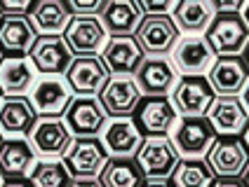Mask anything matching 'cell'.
<instances>
[{"label": "cell", "instance_id": "42", "mask_svg": "<svg viewBox=\"0 0 249 187\" xmlns=\"http://www.w3.org/2000/svg\"><path fill=\"white\" fill-rule=\"evenodd\" d=\"M242 96H245V103H242V106L247 108V112H249V80H247V84H245V89H242Z\"/></svg>", "mask_w": 249, "mask_h": 187}, {"label": "cell", "instance_id": "10", "mask_svg": "<svg viewBox=\"0 0 249 187\" xmlns=\"http://www.w3.org/2000/svg\"><path fill=\"white\" fill-rule=\"evenodd\" d=\"M71 101H73V92L66 80L59 75H42L33 84V92L28 98L38 117H61Z\"/></svg>", "mask_w": 249, "mask_h": 187}, {"label": "cell", "instance_id": "43", "mask_svg": "<svg viewBox=\"0 0 249 187\" xmlns=\"http://www.w3.org/2000/svg\"><path fill=\"white\" fill-rule=\"evenodd\" d=\"M242 143H245V147H247V152H249V122H247V126H245V131H242Z\"/></svg>", "mask_w": 249, "mask_h": 187}, {"label": "cell", "instance_id": "35", "mask_svg": "<svg viewBox=\"0 0 249 187\" xmlns=\"http://www.w3.org/2000/svg\"><path fill=\"white\" fill-rule=\"evenodd\" d=\"M245 7L242 0H228V2H214V12L216 14H237Z\"/></svg>", "mask_w": 249, "mask_h": 187}, {"label": "cell", "instance_id": "33", "mask_svg": "<svg viewBox=\"0 0 249 187\" xmlns=\"http://www.w3.org/2000/svg\"><path fill=\"white\" fill-rule=\"evenodd\" d=\"M141 14H169L174 10V2L172 0H137Z\"/></svg>", "mask_w": 249, "mask_h": 187}, {"label": "cell", "instance_id": "25", "mask_svg": "<svg viewBox=\"0 0 249 187\" xmlns=\"http://www.w3.org/2000/svg\"><path fill=\"white\" fill-rule=\"evenodd\" d=\"M36 164V155L24 138L0 140V175L7 180H21L31 173Z\"/></svg>", "mask_w": 249, "mask_h": 187}, {"label": "cell", "instance_id": "13", "mask_svg": "<svg viewBox=\"0 0 249 187\" xmlns=\"http://www.w3.org/2000/svg\"><path fill=\"white\" fill-rule=\"evenodd\" d=\"M28 61H31L33 70H38L40 75H59L61 78L69 70L73 54L61 35H40V38H36L31 52H28Z\"/></svg>", "mask_w": 249, "mask_h": 187}, {"label": "cell", "instance_id": "36", "mask_svg": "<svg viewBox=\"0 0 249 187\" xmlns=\"http://www.w3.org/2000/svg\"><path fill=\"white\" fill-rule=\"evenodd\" d=\"M212 187H242L240 178H216Z\"/></svg>", "mask_w": 249, "mask_h": 187}, {"label": "cell", "instance_id": "34", "mask_svg": "<svg viewBox=\"0 0 249 187\" xmlns=\"http://www.w3.org/2000/svg\"><path fill=\"white\" fill-rule=\"evenodd\" d=\"M33 7L31 0H0V16L2 14H28Z\"/></svg>", "mask_w": 249, "mask_h": 187}, {"label": "cell", "instance_id": "30", "mask_svg": "<svg viewBox=\"0 0 249 187\" xmlns=\"http://www.w3.org/2000/svg\"><path fill=\"white\" fill-rule=\"evenodd\" d=\"M169 178L172 187H212L216 180L205 159H179Z\"/></svg>", "mask_w": 249, "mask_h": 187}, {"label": "cell", "instance_id": "44", "mask_svg": "<svg viewBox=\"0 0 249 187\" xmlns=\"http://www.w3.org/2000/svg\"><path fill=\"white\" fill-rule=\"evenodd\" d=\"M242 19H245V24H247V28H249V5H245V16H242Z\"/></svg>", "mask_w": 249, "mask_h": 187}, {"label": "cell", "instance_id": "20", "mask_svg": "<svg viewBox=\"0 0 249 187\" xmlns=\"http://www.w3.org/2000/svg\"><path fill=\"white\" fill-rule=\"evenodd\" d=\"M249 73L245 70L240 56H219L207 73V82L214 96H237L245 89Z\"/></svg>", "mask_w": 249, "mask_h": 187}, {"label": "cell", "instance_id": "17", "mask_svg": "<svg viewBox=\"0 0 249 187\" xmlns=\"http://www.w3.org/2000/svg\"><path fill=\"white\" fill-rule=\"evenodd\" d=\"M205 117L214 129L216 138H223V136H242L249 122V112L237 96H216Z\"/></svg>", "mask_w": 249, "mask_h": 187}, {"label": "cell", "instance_id": "23", "mask_svg": "<svg viewBox=\"0 0 249 187\" xmlns=\"http://www.w3.org/2000/svg\"><path fill=\"white\" fill-rule=\"evenodd\" d=\"M143 14L139 10L137 0H108L104 12L99 14V21L106 31V35H134L139 21Z\"/></svg>", "mask_w": 249, "mask_h": 187}, {"label": "cell", "instance_id": "18", "mask_svg": "<svg viewBox=\"0 0 249 187\" xmlns=\"http://www.w3.org/2000/svg\"><path fill=\"white\" fill-rule=\"evenodd\" d=\"M64 124L75 138H97L106 124V112L101 110L97 98L75 96L64 112Z\"/></svg>", "mask_w": 249, "mask_h": 187}, {"label": "cell", "instance_id": "16", "mask_svg": "<svg viewBox=\"0 0 249 187\" xmlns=\"http://www.w3.org/2000/svg\"><path fill=\"white\" fill-rule=\"evenodd\" d=\"M212 59L214 54L200 35L181 38L172 49V68L179 70L183 78H205V73L212 68Z\"/></svg>", "mask_w": 249, "mask_h": 187}, {"label": "cell", "instance_id": "6", "mask_svg": "<svg viewBox=\"0 0 249 187\" xmlns=\"http://www.w3.org/2000/svg\"><path fill=\"white\" fill-rule=\"evenodd\" d=\"M214 98L207 78H181L172 87L169 103L181 117H205Z\"/></svg>", "mask_w": 249, "mask_h": 187}, {"label": "cell", "instance_id": "45", "mask_svg": "<svg viewBox=\"0 0 249 187\" xmlns=\"http://www.w3.org/2000/svg\"><path fill=\"white\" fill-rule=\"evenodd\" d=\"M0 180H2V175H0Z\"/></svg>", "mask_w": 249, "mask_h": 187}, {"label": "cell", "instance_id": "5", "mask_svg": "<svg viewBox=\"0 0 249 187\" xmlns=\"http://www.w3.org/2000/svg\"><path fill=\"white\" fill-rule=\"evenodd\" d=\"M177 112L169 103L167 96H141L137 110H134V124H137L139 134L146 138H158L167 136L174 124H177Z\"/></svg>", "mask_w": 249, "mask_h": 187}, {"label": "cell", "instance_id": "47", "mask_svg": "<svg viewBox=\"0 0 249 187\" xmlns=\"http://www.w3.org/2000/svg\"><path fill=\"white\" fill-rule=\"evenodd\" d=\"M0 140H2V136H0Z\"/></svg>", "mask_w": 249, "mask_h": 187}, {"label": "cell", "instance_id": "21", "mask_svg": "<svg viewBox=\"0 0 249 187\" xmlns=\"http://www.w3.org/2000/svg\"><path fill=\"white\" fill-rule=\"evenodd\" d=\"M174 80L177 73L165 56H146L134 73V82L143 96H165L174 87Z\"/></svg>", "mask_w": 249, "mask_h": 187}, {"label": "cell", "instance_id": "40", "mask_svg": "<svg viewBox=\"0 0 249 187\" xmlns=\"http://www.w3.org/2000/svg\"><path fill=\"white\" fill-rule=\"evenodd\" d=\"M141 187H169V185H167V180H146Z\"/></svg>", "mask_w": 249, "mask_h": 187}, {"label": "cell", "instance_id": "1", "mask_svg": "<svg viewBox=\"0 0 249 187\" xmlns=\"http://www.w3.org/2000/svg\"><path fill=\"white\" fill-rule=\"evenodd\" d=\"M249 40V28L242 14H214L205 31V42L214 56H237Z\"/></svg>", "mask_w": 249, "mask_h": 187}, {"label": "cell", "instance_id": "3", "mask_svg": "<svg viewBox=\"0 0 249 187\" xmlns=\"http://www.w3.org/2000/svg\"><path fill=\"white\" fill-rule=\"evenodd\" d=\"M108 152L99 138H73L61 164L66 166L71 180H97Z\"/></svg>", "mask_w": 249, "mask_h": 187}, {"label": "cell", "instance_id": "15", "mask_svg": "<svg viewBox=\"0 0 249 187\" xmlns=\"http://www.w3.org/2000/svg\"><path fill=\"white\" fill-rule=\"evenodd\" d=\"M61 38L73 56H97V52L104 49L108 40L99 16H71Z\"/></svg>", "mask_w": 249, "mask_h": 187}, {"label": "cell", "instance_id": "9", "mask_svg": "<svg viewBox=\"0 0 249 187\" xmlns=\"http://www.w3.org/2000/svg\"><path fill=\"white\" fill-rule=\"evenodd\" d=\"M71 143L73 136L61 117H38L28 131V145L40 157H64Z\"/></svg>", "mask_w": 249, "mask_h": 187}, {"label": "cell", "instance_id": "41", "mask_svg": "<svg viewBox=\"0 0 249 187\" xmlns=\"http://www.w3.org/2000/svg\"><path fill=\"white\" fill-rule=\"evenodd\" d=\"M240 183H242V187H249V164H247V169L242 171V175H240Z\"/></svg>", "mask_w": 249, "mask_h": 187}, {"label": "cell", "instance_id": "29", "mask_svg": "<svg viewBox=\"0 0 249 187\" xmlns=\"http://www.w3.org/2000/svg\"><path fill=\"white\" fill-rule=\"evenodd\" d=\"M97 180L101 187H141L143 185V175L137 169L134 159H124V157H108V161L104 164V169H101Z\"/></svg>", "mask_w": 249, "mask_h": 187}, {"label": "cell", "instance_id": "38", "mask_svg": "<svg viewBox=\"0 0 249 187\" xmlns=\"http://www.w3.org/2000/svg\"><path fill=\"white\" fill-rule=\"evenodd\" d=\"M0 187H31V183L21 178V180H7V183H2Z\"/></svg>", "mask_w": 249, "mask_h": 187}, {"label": "cell", "instance_id": "28", "mask_svg": "<svg viewBox=\"0 0 249 187\" xmlns=\"http://www.w3.org/2000/svg\"><path fill=\"white\" fill-rule=\"evenodd\" d=\"M214 14V2L209 0H181L172 10V24L181 33H205Z\"/></svg>", "mask_w": 249, "mask_h": 187}, {"label": "cell", "instance_id": "39", "mask_svg": "<svg viewBox=\"0 0 249 187\" xmlns=\"http://www.w3.org/2000/svg\"><path fill=\"white\" fill-rule=\"evenodd\" d=\"M240 61H242L245 70L249 73V40H247V45H245V49H242V56H240Z\"/></svg>", "mask_w": 249, "mask_h": 187}, {"label": "cell", "instance_id": "8", "mask_svg": "<svg viewBox=\"0 0 249 187\" xmlns=\"http://www.w3.org/2000/svg\"><path fill=\"white\" fill-rule=\"evenodd\" d=\"M214 140H216V134L209 126L207 117H181L179 124H174L172 143L177 147L179 157L202 159V155H207Z\"/></svg>", "mask_w": 249, "mask_h": 187}, {"label": "cell", "instance_id": "32", "mask_svg": "<svg viewBox=\"0 0 249 187\" xmlns=\"http://www.w3.org/2000/svg\"><path fill=\"white\" fill-rule=\"evenodd\" d=\"M108 0H69L66 10L71 16H99Z\"/></svg>", "mask_w": 249, "mask_h": 187}, {"label": "cell", "instance_id": "24", "mask_svg": "<svg viewBox=\"0 0 249 187\" xmlns=\"http://www.w3.org/2000/svg\"><path fill=\"white\" fill-rule=\"evenodd\" d=\"M36 70L28 56H2L0 59V96L12 98L24 96L31 89Z\"/></svg>", "mask_w": 249, "mask_h": 187}, {"label": "cell", "instance_id": "37", "mask_svg": "<svg viewBox=\"0 0 249 187\" xmlns=\"http://www.w3.org/2000/svg\"><path fill=\"white\" fill-rule=\"evenodd\" d=\"M69 187H101L99 180H71Z\"/></svg>", "mask_w": 249, "mask_h": 187}, {"label": "cell", "instance_id": "19", "mask_svg": "<svg viewBox=\"0 0 249 187\" xmlns=\"http://www.w3.org/2000/svg\"><path fill=\"white\" fill-rule=\"evenodd\" d=\"M36 31L28 21V14H2L0 16V54L5 56H28Z\"/></svg>", "mask_w": 249, "mask_h": 187}, {"label": "cell", "instance_id": "31", "mask_svg": "<svg viewBox=\"0 0 249 187\" xmlns=\"http://www.w3.org/2000/svg\"><path fill=\"white\" fill-rule=\"evenodd\" d=\"M31 187H69L71 175L59 159H40L28 173Z\"/></svg>", "mask_w": 249, "mask_h": 187}, {"label": "cell", "instance_id": "12", "mask_svg": "<svg viewBox=\"0 0 249 187\" xmlns=\"http://www.w3.org/2000/svg\"><path fill=\"white\" fill-rule=\"evenodd\" d=\"M99 59L111 78H132L146 56L132 35H113L106 40Z\"/></svg>", "mask_w": 249, "mask_h": 187}, {"label": "cell", "instance_id": "4", "mask_svg": "<svg viewBox=\"0 0 249 187\" xmlns=\"http://www.w3.org/2000/svg\"><path fill=\"white\" fill-rule=\"evenodd\" d=\"M132 38L143 56H167L179 40V31L172 24L169 14H146Z\"/></svg>", "mask_w": 249, "mask_h": 187}, {"label": "cell", "instance_id": "22", "mask_svg": "<svg viewBox=\"0 0 249 187\" xmlns=\"http://www.w3.org/2000/svg\"><path fill=\"white\" fill-rule=\"evenodd\" d=\"M38 120L36 110L31 108L26 96H12V98H0V136L7 134L12 138H24L33 129Z\"/></svg>", "mask_w": 249, "mask_h": 187}, {"label": "cell", "instance_id": "46", "mask_svg": "<svg viewBox=\"0 0 249 187\" xmlns=\"http://www.w3.org/2000/svg\"><path fill=\"white\" fill-rule=\"evenodd\" d=\"M0 59H2V54H0Z\"/></svg>", "mask_w": 249, "mask_h": 187}, {"label": "cell", "instance_id": "26", "mask_svg": "<svg viewBox=\"0 0 249 187\" xmlns=\"http://www.w3.org/2000/svg\"><path fill=\"white\" fill-rule=\"evenodd\" d=\"M28 21L36 31V35H61L71 21V14L66 10L64 0H40L33 2Z\"/></svg>", "mask_w": 249, "mask_h": 187}, {"label": "cell", "instance_id": "27", "mask_svg": "<svg viewBox=\"0 0 249 187\" xmlns=\"http://www.w3.org/2000/svg\"><path fill=\"white\" fill-rule=\"evenodd\" d=\"M104 147L106 152L113 157H124V159H132L137 155V150L143 143V136L139 134L137 124L132 122V117H124V120H113L106 131H104Z\"/></svg>", "mask_w": 249, "mask_h": 187}, {"label": "cell", "instance_id": "11", "mask_svg": "<svg viewBox=\"0 0 249 187\" xmlns=\"http://www.w3.org/2000/svg\"><path fill=\"white\" fill-rule=\"evenodd\" d=\"M97 96L106 117H113V120L132 117L141 101V92H139L134 78H108V82L101 87Z\"/></svg>", "mask_w": 249, "mask_h": 187}, {"label": "cell", "instance_id": "2", "mask_svg": "<svg viewBox=\"0 0 249 187\" xmlns=\"http://www.w3.org/2000/svg\"><path fill=\"white\" fill-rule=\"evenodd\" d=\"M179 152L167 136L143 138L134 155V164L146 180H167L179 164Z\"/></svg>", "mask_w": 249, "mask_h": 187}, {"label": "cell", "instance_id": "14", "mask_svg": "<svg viewBox=\"0 0 249 187\" xmlns=\"http://www.w3.org/2000/svg\"><path fill=\"white\" fill-rule=\"evenodd\" d=\"M64 75H66L64 80L71 87V92L83 98H94L111 78L99 56H73L69 70Z\"/></svg>", "mask_w": 249, "mask_h": 187}, {"label": "cell", "instance_id": "7", "mask_svg": "<svg viewBox=\"0 0 249 187\" xmlns=\"http://www.w3.org/2000/svg\"><path fill=\"white\" fill-rule=\"evenodd\" d=\"M249 164V152L240 136L216 138L207 152V166L216 178H240Z\"/></svg>", "mask_w": 249, "mask_h": 187}]
</instances>
